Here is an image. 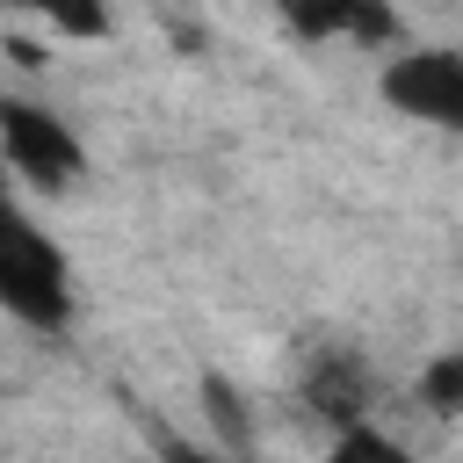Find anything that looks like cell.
Listing matches in <instances>:
<instances>
[{
    "label": "cell",
    "mask_w": 463,
    "mask_h": 463,
    "mask_svg": "<svg viewBox=\"0 0 463 463\" xmlns=\"http://www.w3.org/2000/svg\"><path fill=\"white\" fill-rule=\"evenodd\" d=\"M0 311H7L22 333H43V340H65V333L80 326L72 253H65L29 210H14L7 232H0Z\"/></svg>",
    "instance_id": "6da1fadb"
},
{
    "label": "cell",
    "mask_w": 463,
    "mask_h": 463,
    "mask_svg": "<svg viewBox=\"0 0 463 463\" xmlns=\"http://www.w3.org/2000/svg\"><path fill=\"white\" fill-rule=\"evenodd\" d=\"M0 159L29 195H72L94 166L72 116L29 87H0Z\"/></svg>",
    "instance_id": "7a4b0ae2"
},
{
    "label": "cell",
    "mask_w": 463,
    "mask_h": 463,
    "mask_svg": "<svg viewBox=\"0 0 463 463\" xmlns=\"http://www.w3.org/2000/svg\"><path fill=\"white\" fill-rule=\"evenodd\" d=\"M376 101L420 130L463 137V51L456 43H398L376 72Z\"/></svg>",
    "instance_id": "3957f363"
},
{
    "label": "cell",
    "mask_w": 463,
    "mask_h": 463,
    "mask_svg": "<svg viewBox=\"0 0 463 463\" xmlns=\"http://www.w3.org/2000/svg\"><path fill=\"white\" fill-rule=\"evenodd\" d=\"M282 29L297 43H354V51H398L405 43V22L391 0H275Z\"/></svg>",
    "instance_id": "277c9868"
},
{
    "label": "cell",
    "mask_w": 463,
    "mask_h": 463,
    "mask_svg": "<svg viewBox=\"0 0 463 463\" xmlns=\"http://www.w3.org/2000/svg\"><path fill=\"white\" fill-rule=\"evenodd\" d=\"M304 405L326 420V434L362 427V420L376 412V376H369V362H362L354 347H326V354L304 369Z\"/></svg>",
    "instance_id": "5b68a950"
},
{
    "label": "cell",
    "mask_w": 463,
    "mask_h": 463,
    "mask_svg": "<svg viewBox=\"0 0 463 463\" xmlns=\"http://www.w3.org/2000/svg\"><path fill=\"white\" fill-rule=\"evenodd\" d=\"M203 412H210V441L224 449V456H239V463H253V441H260V420H253V405H246V391L224 376V369H203Z\"/></svg>",
    "instance_id": "8992f818"
},
{
    "label": "cell",
    "mask_w": 463,
    "mask_h": 463,
    "mask_svg": "<svg viewBox=\"0 0 463 463\" xmlns=\"http://www.w3.org/2000/svg\"><path fill=\"white\" fill-rule=\"evenodd\" d=\"M29 22H43L58 43H109L116 36V0H14Z\"/></svg>",
    "instance_id": "52a82bcc"
},
{
    "label": "cell",
    "mask_w": 463,
    "mask_h": 463,
    "mask_svg": "<svg viewBox=\"0 0 463 463\" xmlns=\"http://www.w3.org/2000/svg\"><path fill=\"white\" fill-rule=\"evenodd\" d=\"M412 391H420V405H427V412L463 420V347L427 354V362H420V376H412Z\"/></svg>",
    "instance_id": "ba28073f"
},
{
    "label": "cell",
    "mask_w": 463,
    "mask_h": 463,
    "mask_svg": "<svg viewBox=\"0 0 463 463\" xmlns=\"http://www.w3.org/2000/svg\"><path fill=\"white\" fill-rule=\"evenodd\" d=\"M326 463H420L391 427H376V420H362V427H340L333 441H326Z\"/></svg>",
    "instance_id": "9c48e42d"
}]
</instances>
